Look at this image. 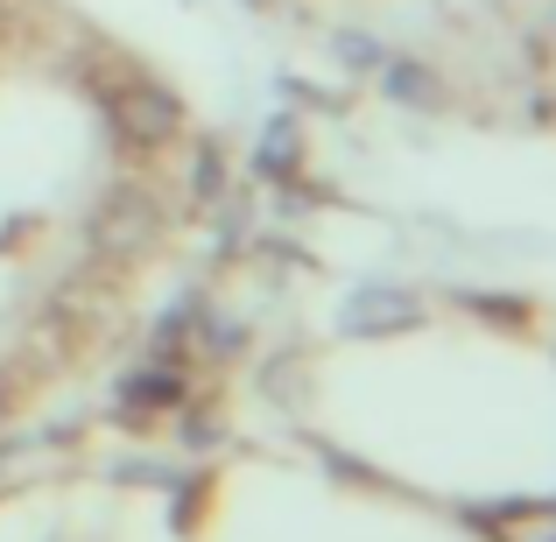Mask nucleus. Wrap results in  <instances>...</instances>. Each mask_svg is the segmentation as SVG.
I'll use <instances>...</instances> for the list:
<instances>
[{
	"label": "nucleus",
	"mask_w": 556,
	"mask_h": 542,
	"mask_svg": "<svg viewBox=\"0 0 556 542\" xmlns=\"http://www.w3.org/2000/svg\"><path fill=\"white\" fill-rule=\"evenodd\" d=\"M493 535L501 542H556V507H507V515H493Z\"/></svg>",
	"instance_id": "nucleus-1"
}]
</instances>
